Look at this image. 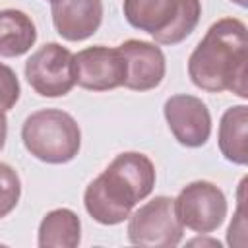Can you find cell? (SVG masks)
<instances>
[{
  "mask_svg": "<svg viewBox=\"0 0 248 248\" xmlns=\"http://www.w3.org/2000/svg\"><path fill=\"white\" fill-rule=\"evenodd\" d=\"M25 78L41 97H64L76 85L74 54L60 43H46L27 58Z\"/></svg>",
  "mask_w": 248,
  "mask_h": 248,
  "instance_id": "52a82bcc",
  "label": "cell"
},
{
  "mask_svg": "<svg viewBox=\"0 0 248 248\" xmlns=\"http://www.w3.org/2000/svg\"><path fill=\"white\" fill-rule=\"evenodd\" d=\"M21 196V180L14 167L0 163V219L10 215Z\"/></svg>",
  "mask_w": 248,
  "mask_h": 248,
  "instance_id": "9a60e30c",
  "label": "cell"
},
{
  "mask_svg": "<svg viewBox=\"0 0 248 248\" xmlns=\"http://www.w3.org/2000/svg\"><path fill=\"white\" fill-rule=\"evenodd\" d=\"M74 62L76 83L87 91H108L124 85L126 60L118 46H87L74 54Z\"/></svg>",
  "mask_w": 248,
  "mask_h": 248,
  "instance_id": "ba28073f",
  "label": "cell"
},
{
  "mask_svg": "<svg viewBox=\"0 0 248 248\" xmlns=\"http://www.w3.org/2000/svg\"><path fill=\"white\" fill-rule=\"evenodd\" d=\"M19 93L21 87L16 72L0 62V108L10 110L12 107H16V103L19 101Z\"/></svg>",
  "mask_w": 248,
  "mask_h": 248,
  "instance_id": "e0dca14e",
  "label": "cell"
},
{
  "mask_svg": "<svg viewBox=\"0 0 248 248\" xmlns=\"http://www.w3.org/2000/svg\"><path fill=\"white\" fill-rule=\"evenodd\" d=\"M192 83L209 93L248 97V31L236 17L217 19L188 58Z\"/></svg>",
  "mask_w": 248,
  "mask_h": 248,
  "instance_id": "6da1fadb",
  "label": "cell"
},
{
  "mask_svg": "<svg viewBox=\"0 0 248 248\" xmlns=\"http://www.w3.org/2000/svg\"><path fill=\"white\" fill-rule=\"evenodd\" d=\"M184 227L176 219L174 200L155 196L128 217V240L136 246L172 248L182 240Z\"/></svg>",
  "mask_w": 248,
  "mask_h": 248,
  "instance_id": "5b68a950",
  "label": "cell"
},
{
  "mask_svg": "<svg viewBox=\"0 0 248 248\" xmlns=\"http://www.w3.org/2000/svg\"><path fill=\"white\" fill-rule=\"evenodd\" d=\"M48 2H54V0H48Z\"/></svg>",
  "mask_w": 248,
  "mask_h": 248,
  "instance_id": "44dd1931",
  "label": "cell"
},
{
  "mask_svg": "<svg viewBox=\"0 0 248 248\" xmlns=\"http://www.w3.org/2000/svg\"><path fill=\"white\" fill-rule=\"evenodd\" d=\"M118 48L126 60L124 87L134 91H149L163 81L167 62L163 50L155 43L128 39L118 45Z\"/></svg>",
  "mask_w": 248,
  "mask_h": 248,
  "instance_id": "30bf717a",
  "label": "cell"
},
{
  "mask_svg": "<svg viewBox=\"0 0 248 248\" xmlns=\"http://www.w3.org/2000/svg\"><path fill=\"white\" fill-rule=\"evenodd\" d=\"M56 33L72 43L85 41L97 33L103 21L101 0H54L50 2Z\"/></svg>",
  "mask_w": 248,
  "mask_h": 248,
  "instance_id": "8fae6325",
  "label": "cell"
},
{
  "mask_svg": "<svg viewBox=\"0 0 248 248\" xmlns=\"http://www.w3.org/2000/svg\"><path fill=\"white\" fill-rule=\"evenodd\" d=\"M231 2H234V4H238L240 8H246V6H248V0H231Z\"/></svg>",
  "mask_w": 248,
  "mask_h": 248,
  "instance_id": "ffe728a7",
  "label": "cell"
},
{
  "mask_svg": "<svg viewBox=\"0 0 248 248\" xmlns=\"http://www.w3.org/2000/svg\"><path fill=\"white\" fill-rule=\"evenodd\" d=\"M165 120L174 140L184 147H202L211 136V114L205 103L194 95L180 93L165 101Z\"/></svg>",
  "mask_w": 248,
  "mask_h": 248,
  "instance_id": "9c48e42d",
  "label": "cell"
},
{
  "mask_svg": "<svg viewBox=\"0 0 248 248\" xmlns=\"http://www.w3.org/2000/svg\"><path fill=\"white\" fill-rule=\"evenodd\" d=\"M6 136H8V118H6V110L0 108V151L6 145Z\"/></svg>",
  "mask_w": 248,
  "mask_h": 248,
  "instance_id": "ac0fdd59",
  "label": "cell"
},
{
  "mask_svg": "<svg viewBox=\"0 0 248 248\" xmlns=\"http://www.w3.org/2000/svg\"><path fill=\"white\" fill-rule=\"evenodd\" d=\"M37 41L33 19L21 10H0V56L16 58L31 50Z\"/></svg>",
  "mask_w": 248,
  "mask_h": 248,
  "instance_id": "4fadbf2b",
  "label": "cell"
},
{
  "mask_svg": "<svg viewBox=\"0 0 248 248\" xmlns=\"http://www.w3.org/2000/svg\"><path fill=\"white\" fill-rule=\"evenodd\" d=\"M174 213L182 227L200 234H209L217 231L227 217V198L213 182L194 180L176 196Z\"/></svg>",
  "mask_w": 248,
  "mask_h": 248,
  "instance_id": "8992f818",
  "label": "cell"
},
{
  "mask_svg": "<svg viewBox=\"0 0 248 248\" xmlns=\"http://www.w3.org/2000/svg\"><path fill=\"white\" fill-rule=\"evenodd\" d=\"M21 140L35 159L64 165L79 153L81 130L72 114L60 108H43L25 118Z\"/></svg>",
  "mask_w": 248,
  "mask_h": 248,
  "instance_id": "277c9868",
  "label": "cell"
},
{
  "mask_svg": "<svg viewBox=\"0 0 248 248\" xmlns=\"http://www.w3.org/2000/svg\"><path fill=\"white\" fill-rule=\"evenodd\" d=\"M79 240L81 221L72 209L58 207L43 217L37 236V244L41 248H76Z\"/></svg>",
  "mask_w": 248,
  "mask_h": 248,
  "instance_id": "5bb4252c",
  "label": "cell"
},
{
  "mask_svg": "<svg viewBox=\"0 0 248 248\" xmlns=\"http://www.w3.org/2000/svg\"><path fill=\"white\" fill-rule=\"evenodd\" d=\"M188 244H190V246H200V244H203V246H215V248H221V242H219V240H207V238H194V240H190Z\"/></svg>",
  "mask_w": 248,
  "mask_h": 248,
  "instance_id": "d6986e66",
  "label": "cell"
},
{
  "mask_svg": "<svg viewBox=\"0 0 248 248\" xmlns=\"http://www.w3.org/2000/svg\"><path fill=\"white\" fill-rule=\"evenodd\" d=\"M155 178V165L147 155L124 151L87 184L83 194L85 211L101 225H118L130 217L138 202L153 192Z\"/></svg>",
  "mask_w": 248,
  "mask_h": 248,
  "instance_id": "7a4b0ae2",
  "label": "cell"
},
{
  "mask_svg": "<svg viewBox=\"0 0 248 248\" xmlns=\"http://www.w3.org/2000/svg\"><path fill=\"white\" fill-rule=\"evenodd\" d=\"M126 21L149 33L161 45L182 43L198 25L202 16L200 0H124Z\"/></svg>",
  "mask_w": 248,
  "mask_h": 248,
  "instance_id": "3957f363",
  "label": "cell"
},
{
  "mask_svg": "<svg viewBox=\"0 0 248 248\" xmlns=\"http://www.w3.org/2000/svg\"><path fill=\"white\" fill-rule=\"evenodd\" d=\"M244 190H246V178L240 180L238 186V205H236V213L232 217V223L229 225L227 231V242L229 246H238L244 248L246 246V211H244Z\"/></svg>",
  "mask_w": 248,
  "mask_h": 248,
  "instance_id": "2e32d148",
  "label": "cell"
},
{
  "mask_svg": "<svg viewBox=\"0 0 248 248\" xmlns=\"http://www.w3.org/2000/svg\"><path fill=\"white\" fill-rule=\"evenodd\" d=\"M246 134H248V107L234 105L225 110L219 122L217 141L221 155L234 163L246 165L248 163V149H246Z\"/></svg>",
  "mask_w": 248,
  "mask_h": 248,
  "instance_id": "7c38bea8",
  "label": "cell"
}]
</instances>
